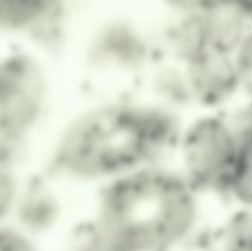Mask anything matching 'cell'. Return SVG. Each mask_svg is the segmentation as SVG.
Instances as JSON below:
<instances>
[{"label": "cell", "mask_w": 252, "mask_h": 251, "mask_svg": "<svg viewBox=\"0 0 252 251\" xmlns=\"http://www.w3.org/2000/svg\"><path fill=\"white\" fill-rule=\"evenodd\" d=\"M78 233L66 251H131L99 234L87 224Z\"/></svg>", "instance_id": "30bf717a"}, {"label": "cell", "mask_w": 252, "mask_h": 251, "mask_svg": "<svg viewBox=\"0 0 252 251\" xmlns=\"http://www.w3.org/2000/svg\"><path fill=\"white\" fill-rule=\"evenodd\" d=\"M242 1L243 7L245 10L247 19L250 23L251 29H252V1Z\"/></svg>", "instance_id": "7c38bea8"}, {"label": "cell", "mask_w": 252, "mask_h": 251, "mask_svg": "<svg viewBox=\"0 0 252 251\" xmlns=\"http://www.w3.org/2000/svg\"><path fill=\"white\" fill-rule=\"evenodd\" d=\"M173 118L155 109L113 106L80 119L53 156L52 176L97 188L158 164L171 144Z\"/></svg>", "instance_id": "7a4b0ae2"}, {"label": "cell", "mask_w": 252, "mask_h": 251, "mask_svg": "<svg viewBox=\"0 0 252 251\" xmlns=\"http://www.w3.org/2000/svg\"><path fill=\"white\" fill-rule=\"evenodd\" d=\"M63 209L62 197L50 180L22 179L10 222L38 240L59 225Z\"/></svg>", "instance_id": "5b68a950"}, {"label": "cell", "mask_w": 252, "mask_h": 251, "mask_svg": "<svg viewBox=\"0 0 252 251\" xmlns=\"http://www.w3.org/2000/svg\"><path fill=\"white\" fill-rule=\"evenodd\" d=\"M89 226L131 251L204 249L207 199L180 169L151 165L97 188Z\"/></svg>", "instance_id": "6da1fadb"}, {"label": "cell", "mask_w": 252, "mask_h": 251, "mask_svg": "<svg viewBox=\"0 0 252 251\" xmlns=\"http://www.w3.org/2000/svg\"><path fill=\"white\" fill-rule=\"evenodd\" d=\"M209 50L234 54L251 30L241 1H199Z\"/></svg>", "instance_id": "8992f818"}, {"label": "cell", "mask_w": 252, "mask_h": 251, "mask_svg": "<svg viewBox=\"0 0 252 251\" xmlns=\"http://www.w3.org/2000/svg\"><path fill=\"white\" fill-rule=\"evenodd\" d=\"M241 95L252 103V29L232 55Z\"/></svg>", "instance_id": "9c48e42d"}, {"label": "cell", "mask_w": 252, "mask_h": 251, "mask_svg": "<svg viewBox=\"0 0 252 251\" xmlns=\"http://www.w3.org/2000/svg\"><path fill=\"white\" fill-rule=\"evenodd\" d=\"M182 141L181 170L206 199L226 203L238 150L223 112L195 119Z\"/></svg>", "instance_id": "3957f363"}, {"label": "cell", "mask_w": 252, "mask_h": 251, "mask_svg": "<svg viewBox=\"0 0 252 251\" xmlns=\"http://www.w3.org/2000/svg\"><path fill=\"white\" fill-rule=\"evenodd\" d=\"M46 8L41 1H0V24L19 25L28 23Z\"/></svg>", "instance_id": "ba28073f"}, {"label": "cell", "mask_w": 252, "mask_h": 251, "mask_svg": "<svg viewBox=\"0 0 252 251\" xmlns=\"http://www.w3.org/2000/svg\"><path fill=\"white\" fill-rule=\"evenodd\" d=\"M6 223H8V222H6V221H4V218H3L2 217H1V215H0V225H3V224Z\"/></svg>", "instance_id": "4fadbf2b"}, {"label": "cell", "mask_w": 252, "mask_h": 251, "mask_svg": "<svg viewBox=\"0 0 252 251\" xmlns=\"http://www.w3.org/2000/svg\"><path fill=\"white\" fill-rule=\"evenodd\" d=\"M189 94L209 112H223L241 95L231 55L206 50L188 62Z\"/></svg>", "instance_id": "277c9868"}, {"label": "cell", "mask_w": 252, "mask_h": 251, "mask_svg": "<svg viewBox=\"0 0 252 251\" xmlns=\"http://www.w3.org/2000/svg\"><path fill=\"white\" fill-rule=\"evenodd\" d=\"M210 251H252V209H231L213 228Z\"/></svg>", "instance_id": "52a82bcc"}, {"label": "cell", "mask_w": 252, "mask_h": 251, "mask_svg": "<svg viewBox=\"0 0 252 251\" xmlns=\"http://www.w3.org/2000/svg\"><path fill=\"white\" fill-rule=\"evenodd\" d=\"M0 251H40L38 240L8 222L0 225Z\"/></svg>", "instance_id": "8fae6325"}, {"label": "cell", "mask_w": 252, "mask_h": 251, "mask_svg": "<svg viewBox=\"0 0 252 251\" xmlns=\"http://www.w3.org/2000/svg\"><path fill=\"white\" fill-rule=\"evenodd\" d=\"M252 143H248V144H242V145H241V146L246 145V144H252ZM240 146H241V145L238 146V147H240Z\"/></svg>", "instance_id": "5bb4252c"}]
</instances>
